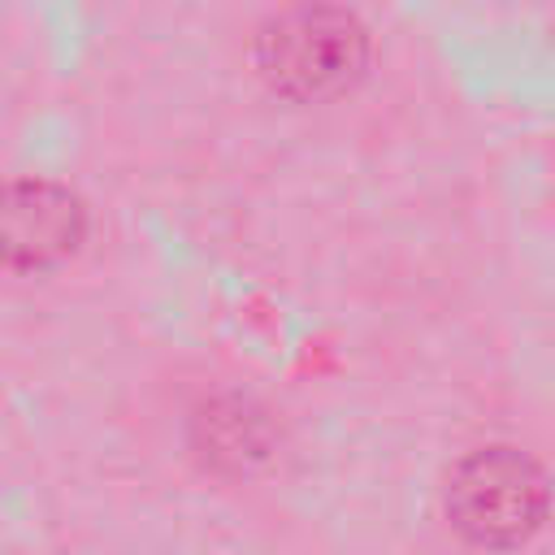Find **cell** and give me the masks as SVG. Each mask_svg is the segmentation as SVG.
I'll list each match as a JSON object with an SVG mask.
<instances>
[{
	"mask_svg": "<svg viewBox=\"0 0 555 555\" xmlns=\"http://www.w3.org/2000/svg\"><path fill=\"white\" fill-rule=\"evenodd\" d=\"M369 65L364 22L334 0H295L256 35V74L295 104L343 95Z\"/></svg>",
	"mask_w": 555,
	"mask_h": 555,
	"instance_id": "1",
	"label": "cell"
},
{
	"mask_svg": "<svg viewBox=\"0 0 555 555\" xmlns=\"http://www.w3.org/2000/svg\"><path fill=\"white\" fill-rule=\"evenodd\" d=\"M447 516L477 546H520L546 516L538 464L512 447L468 451L447 481Z\"/></svg>",
	"mask_w": 555,
	"mask_h": 555,
	"instance_id": "2",
	"label": "cell"
},
{
	"mask_svg": "<svg viewBox=\"0 0 555 555\" xmlns=\"http://www.w3.org/2000/svg\"><path fill=\"white\" fill-rule=\"evenodd\" d=\"M82 234V212L78 204L48 182H22L9 191V208H4V247H9V264H48L61 260L65 251H74Z\"/></svg>",
	"mask_w": 555,
	"mask_h": 555,
	"instance_id": "3",
	"label": "cell"
}]
</instances>
